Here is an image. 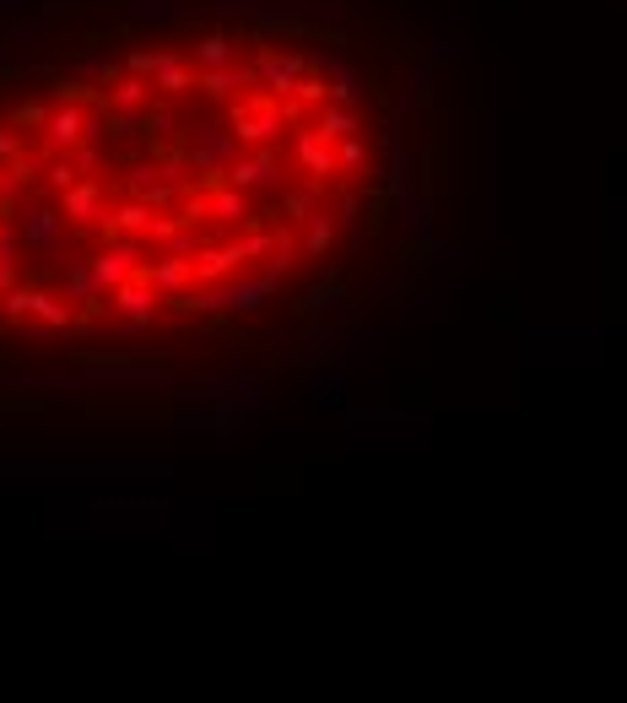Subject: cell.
I'll list each match as a JSON object with an SVG mask.
<instances>
[{
    "label": "cell",
    "instance_id": "1",
    "mask_svg": "<svg viewBox=\"0 0 627 703\" xmlns=\"http://www.w3.org/2000/svg\"><path fill=\"white\" fill-rule=\"evenodd\" d=\"M411 60L298 0L82 22L0 76V336L130 347L314 293L395 217Z\"/></svg>",
    "mask_w": 627,
    "mask_h": 703
}]
</instances>
